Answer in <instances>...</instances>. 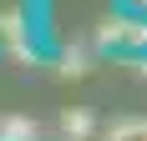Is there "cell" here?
Instances as JSON below:
<instances>
[{
    "label": "cell",
    "instance_id": "cell-4",
    "mask_svg": "<svg viewBox=\"0 0 147 141\" xmlns=\"http://www.w3.org/2000/svg\"><path fill=\"white\" fill-rule=\"evenodd\" d=\"M36 136H41V126L30 116H5L0 121V141H36Z\"/></svg>",
    "mask_w": 147,
    "mask_h": 141
},
{
    "label": "cell",
    "instance_id": "cell-2",
    "mask_svg": "<svg viewBox=\"0 0 147 141\" xmlns=\"http://www.w3.org/2000/svg\"><path fill=\"white\" fill-rule=\"evenodd\" d=\"M0 45L15 61H36V51L26 41V15H20V5H0Z\"/></svg>",
    "mask_w": 147,
    "mask_h": 141
},
{
    "label": "cell",
    "instance_id": "cell-1",
    "mask_svg": "<svg viewBox=\"0 0 147 141\" xmlns=\"http://www.w3.org/2000/svg\"><path fill=\"white\" fill-rule=\"evenodd\" d=\"M96 45L102 51H127V56H142L147 51V15H107L96 25Z\"/></svg>",
    "mask_w": 147,
    "mask_h": 141
},
{
    "label": "cell",
    "instance_id": "cell-5",
    "mask_svg": "<svg viewBox=\"0 0 147 141\" xmlns=\"http://www.w3.org/2000/svg\"><path fill=\"white\" fill-rule=\"evenodd\" d=\"M56 70H61V76H66V81H81V76H86V70H91V56H86V51H76V45H71V51H61V61H56Z\"/></svg>",
    "mask_w": 147,
    "mask_h": 141
},
{
    "label": "cell",
    "instance_id": "cell-7",
    "mask_svg": "<svg viewBox=\"0 0 147 141\" xmlns=\"http://www.w3.org/2000/svg\"><path fill=\"white\" fill-rule=\"evenodd\" d=\"M137 70H142V76H147V56H142V61H137Z\"/></svg>",
    "mask_w": 147,
    "mask_h": 141
},
{
    "label": "cell",
    "instance_id": "cell-3",
    "mask_svg": "<svg viewBox=\"0 0 147 141\" xmlns=\"http://www.w3.org/2000/svg\"><path fill=\"white\" fill-rule=\"evenodd\" d=\"M56 131H61L66 141H86L91 131H96V121H91V116L76 106V111H61V126H56Z\"/></svg>",
    "mask_w": 147,
    "mask_h": 141
},
{
    "label": "cell",
    "instance_id": "cell-6",
    "mask_svg": "<svg viewBox=\"0 0 147 141\" xmlns=\"http://www.w3.org/2000/svg\"><path fill=\"white\" fill-rule=\"evenodd\" d=\"M137 136L147 141V121H142V116H122V121L107 126V141H137Z\"/></svg>",
    "mask_w": 147,
    "mask_h": 141
}]
</instances>
